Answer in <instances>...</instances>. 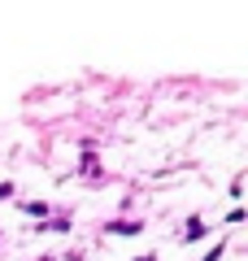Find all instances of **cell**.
I'll return each instance as SVG.
<instances>
[{
	"instance_id": "6da1fadb",
	"label": "cell",
	"mask_w": 248,
	"mask_h": 261,
	"mask_svg": "<svg viewBox=\"0 0 248 261\" xmlns=\"http://www.w3.org/2000/svg\"><path fill=\"white\" fill-rule=\"evenodd\" d=\"M183 235H187V240H201V235H205V226H201V222H187V231H183Z\"/></svg>"
},
{
	"instance_id": "7a4b0ae2",
	"label": "cell",
	"mask_w": 248,
	"mask_h": 261,
	"mask_svg": "<svg viewBox=\"0 0 248 261\" xmlns=\"http://www.w3.org/2000/svg\"><path fill=\"white\" fill-rule=\"evenodd\" d=\"M135 261H157V257H135Z\"/></svg>"
}]
</instances>
